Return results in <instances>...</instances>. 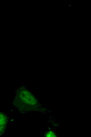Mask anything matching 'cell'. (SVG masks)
Wrapping results in <instances>:
<instances>
[{"mask_svg":"<svg viewBox=\"0 0 91 137\" xmlns=\"http://www.w3.org/2000/svg\"><path fill=\"white\" fill-rule=\"evenodd\" d=\"M7 122V117L3 113L0 112V134L4 132Z\"/></svg>","mask_w":91,"mask_h":137,"instance_id":"6da1fadb","label":"cell"}]
</instances>
